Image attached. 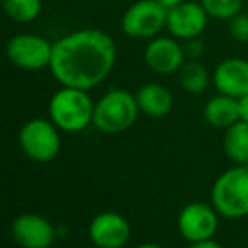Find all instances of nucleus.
Returning a JSON list of instances; mask_svg holds the SVG:
<instances>
[{
    "label": "nucleus",
    "mask_w": 248,
    "mask_h": 248,
    "mask_svg": "<svg viewBox=\"0 0 248 248\" xmlns=\"http://www.w3.org/2000/svg\"><path fill=\"white\" fill-rule=\"evenodd\" d=\"M115 62V41L100 29H81L52 44L49 68L62 86L88 92L108 78Z\"/></svg>",
    "instance_id": "f257e3e1"
},
{
    "label": "nucleus",
    "mask_w": 248,
    "mask_h": 248,
    "mask_svg": "<svg viewBox=\"0 0 248 248\" xmlns=\"http://www.w3.org/2000/svg\"><path fill=\"white\" fill-rule=\"evenodd\" d=\"M93 105L88 92L71 86H62L49 101L51 122L69 134L81 132L93 124Z\"/></svg>",
    "instance_id": "f03ea898"
},
{
    "label": "nucleus",
    "mask_w": 248,
    "mask_h": 248,
    "mask_svg": "<svg viewBox=\"0 0 248 248\" xmlns=\"http://www.w3.org/2000/svg\"><path fill=\"white\" fill-rule=\"evenodd\" d=\"M211 201L218 215L238 219L248 216V166L238 164L215 181Z\"/></svg>",
    "instance_id": "7ed1b4c3"
},
{
    "label": "nucleus",
    "mask_w": 248,
    "mask_h": 248,
    "mask_svg": "<svg viewBox=\"0 0 248 248\" xmlns=\"http://www.w3.org/2000/svg\"><path fill=\"white\" fill-rule=\"evenodd\" d=\"M139 111L135 95L127 90H110L95 103L93 125L103 134H122L135 124Z\"/></svg>",
    "instance_id": "20e7f679"
},
{
    "label": "nucleus",
    "mask_w": 248,
    "mask_h": 248,
    "mask_svg": "<svg viewBox=\"0 0 248 248\" xmlns=\"http://www.w3.org/2000/svg\"><path fill=\"white\" fill-rule=\"evenodd\" d=\"M167 10L157 0H137L125 10L122 31L134 39H152L166 29Z\"/></svg>",
    "instance_id": "39448f33"
},
{
    "label": "nucleus",
    "mask_w": 248,
    "mask_h": 248,
    "mask_svg": "<svg viewBox=\"0 0 248 248\" xmlns=\"http://www.w3.org/2000/svg\"><path fill=\"white\" fill-rule=\"evenodd\" d=\"M19 144L29 159L36 162H49L59 154L61 137L52 122L34 118L20 128Z\"/></svg>",
    "instance_id": "423d86ee"
},
{
    "label": "nucleus",
    "mask_w": 248,
    "mask_h": 248,
    "mask_svg": "<svg viewBox=\"0 0 248 248\" xmlns=\"http://www.w3.org/2000/svg\"><path fill=\"white\" fill-rule=\"evenodd\" d=\"M5 51L9 61L20 69L36 71L51 64V43L36 34H17L7 43Z\"/></svg>",
    "instance_id": "0eeeda50"
},
{
    "label": "nucleus",
    "mask_w": 248,
    "mask_h": 248,
    "mask_svg": "<svg viewBox=\"0 0 248 248\" xmlns=\"http://www.w3.org/2000/svg\"><path fill=\"white\" fill-rule=\"evenodd\" d=\"M144 61L147 68L155 75L170 76L179 73V69L186 62V56L179 39L172 36H155L149 39V44L145 46Z\"/></svg>",
    "instance_id": "6e6552de"
},
{
    "label": "nucleus",
    "mask_w": 248,
    "mask_h": 248,
    "mask_svg": "<svg viewBox=\"0 0 248 248\" xmlns=\"http://www.w3.org/2000/svg\"><path fill=\"white\" fill-rule=\"evenodd\" d=\"M177 228L191 243L209 240L218 232V211L204 202H191L179 213Z\"/></svg>",
    "instance_id": "1a4fd4ad"
},
{
    "label": "nucleus",
    "mask_w": 248,
    "mask_h": 248,
    "mask_svg": "<svg viewBox=\"0 0 248 248\" xmlns=\"http://www.w3.org/2000/svg\"><path fill=\"white\" fill-rule=\"evenodd\" d=\"M209 16L206 14L201 2H191L184 0L183 3L167 10V24L166 29L170 36L179 41H186L191 37L201 36L206 31Z\"/></svg>",
    "instance_id": "9d476101"
},
{
    "label": "nucleus",
    "mask_w": 248,
    "mask_h": 248,
    "mask_svg": "<svg viewBox=\"0 0 248 248\" xmlns=\"http://www.w3.org/2000/svg\"><path fill=\"white\" fill-rule=\"evenodd\" d=\"M216 92L223 95L242 98L248 95V59L228 58L216 64L211 75Z\"/></svg>",
    "instance_id": "9b49d317"
},
{
    "label": "nucleus",
    "mask_w": 248,
    "mask_h": 248,
    "mask_svg": "<svg viewBox=\"0 0 248 248\" xmlns=\"http://www.w3.org/2000/svg\"><path fill=\"white\" fill-rule=\"evenodd\" d=\"M12 236L22 248H49L56 238L54 226L44 216L26 213L12 223Z\"/></svg>",
    "instance_id": "f8f14e48"
},
{
    "label": "nucleus",
    "mask_w": 248,
    "mask_h": 248,
    "mask_svg": "<svg viewBox=\"0 0 248 248\" xmlns=\"http://www.w3.org/2000/svg\"><path fill=\"white\" fill-rule=\"evenodd\" d=\"M90 238L98 248H122L130 238V225L118 213H100L90 225Z\"/></svg>",
    "instance_id": "ddd939ff"
},
{
    "label": "nucleus",
    "mask_w": 248,
    "mask_h": 248,
    "mask_svg": "<svg viewBox=\"0 0 248 248\" xmlns=\"http://www.w3.org/2000/svg\"><path fill=\"white\" fill-rule=\"evenodd\" d=\"M139 110L147 117L160 118L170 113L174 107L172 93L160 83H145L135 93Z\"/></svg>",
    "instance_id": "4468645a"
},
{
    "label": "nucleus",
    "mask_w": 248,
    "mask_h": 248,
    "mask_svg": "<svg viewBox=\"0 0 248 248\" xmlns=\"http://www.w3.org/2000/svg\"><path fill=\"white\" fill-rule=\"evenodd\" d=\"M204 120L211 127L216 128H228L238 120H242L240 115V100L233 96L218 93L216 96H211L204 105Z\"/></svg>",
    "instance_id": "2eb2a0df"
},
{
    "label": "nucleus",
    "mask_w": 248,
    "mask_h": 248,
    "mask_svg": "<svg viewBox=\"0 0 248 248\" xmlns=\"http://www.w3.org/2000/svg\"><path fill=\"white\" fill-rule=\"evenodd\" d=\"M225 152L233 162L248 166V124L238 120L232 127L225 128L223 137Z\"/></svg>",
    "instance_id": "dca6fc26"
},
{
    "label": "nucleus",
    "mask_w": 248,
    "mask_h": 248,
    "mask_svg": "<svg viewBox=\"0 0 248 248\" xmlns=\"http://www.w3.org/2000/svg\"><path fill=\"white\" fill-rule=\"evenodd\" d=\"M177 76H179L181 88L189 95H201L208 88L211 79L208 69L201 61H189V59H186Z\"/></svg>",
    "instance_id": "f3484780"
},
{
    "label": "nucleus",
    "mask_w": 248,
    "mask_h": 248,
    "mask_svg": "<svg viewBox=\"0 0 248 248\" xmlns=\"http://www.w3.org/2000/svg\"><path fill=\"white\" fill-rule=\"evenodd\" d=\"M2 7L10 19L17 22H32L43 10L41 0H2Z\"/></svg>",
    "instance_id": "a211bd4d"
},
{
    "label": "nucleus",
    "mask_w": 248,
    "mask_h": 248,
    "mask_svg": "<svg viewBox=\"0 0 248 248\" xmlns=\"http://www.w3.org/2000/svg\"><path fill=\"white\" fill-rule=\"evenodd\" d=\"M204 7L209 19L215 20H232L243 10V0H199Z\"/></svg>",
    "instance_id": "6ab92c4d"
},
{
    "label": "nucleus",
    "mask_w": 248,
    "mask_h": 248,
    "mask_svg": "<svg viewBox=\"0 0 248 248\" xmlns=\"http://www.w3.org/2000/svg\"><path fill=\"white\" fill-rule=\"evenodd\" d=\"M228 32L238 43H248V12L242 10L238 16L228 20Z\"/></svg>",
    "instance_id": "aec40b11"
},
{
    "label": "nucleus",
    "mask_w": 248,
    "mask_h": 248,
    "mask_svg": "<svg viewBox=\"0 0 248 248\" xmlns=\"http://www.w3.org/2000/svg\"><path fill=\"white\" fill-rule=\"evenodd\" d=\"M181 44H183V51H184L186 59H189V61H201V58L204 56V51H206L204 41L201 39V36L181 41Z\"/></svg>",
    "instance_id": "412c9836"
},
{
    "label": "nucleus",
    "mask_w": 248,
    "mask_h": 248,
    "mask_svg": "<svg viewBox=\"0 0 248 248\" xmlns=\"http://www.w3.org/2000/svg\"><path fill=\"white\" fill-rule=\"evenodd\" d=\"M189 248H223V245H219L218 242H215L213 238H209V240H201V242L191 243Z\"/></svg>",
    "instance_id": "4be33fe9"
},
{
    "label": "nucleus",
    "mask_w": 248,
    "mask_h": 248,
    "mask_svg": "<svg viewBox=\"0 0 248 248\" xmlns=\"http://www.w3.org/2000/svg\"><path fill=\"white\" fill-rule=\"evenodd\" d=\"M240 115H242V120L248 124V95L240 98Z\"/></svg>",
    "instance_id": "5701e85b"
},
{
    "label": "nucleus",
    "mask_w": 248,
    "mask_h": 248,
    "mask_svg": "<svg viewBox=\"0 0 248 248\" xmlns=\"http://www.w3.org/2000/svg\"><path fill=\"white\" fill-rule=\"evenodd\" d=\"M157 2H159L160 5H162L166 10H169V9H172V7L179 5V3H183L184 0H157Z\"/></svg>",
    "instance_id": "b1692460"
},
{
    "label": "nucleus",
    "mask_w": 248,
    "mask_h": 248,
    "mask_svg": "<svg viewBox=\"0 0 248 248\" xmlns=\"http://www.w3.org/2000/svg\"><path fill=\"white\" fill-rule=\"evenodd\" d=\"M137 248H164V247L155 245V243H142V245H139Z\"/></svg>",
    "instance_id": "393cba45"
}]
</instances>
